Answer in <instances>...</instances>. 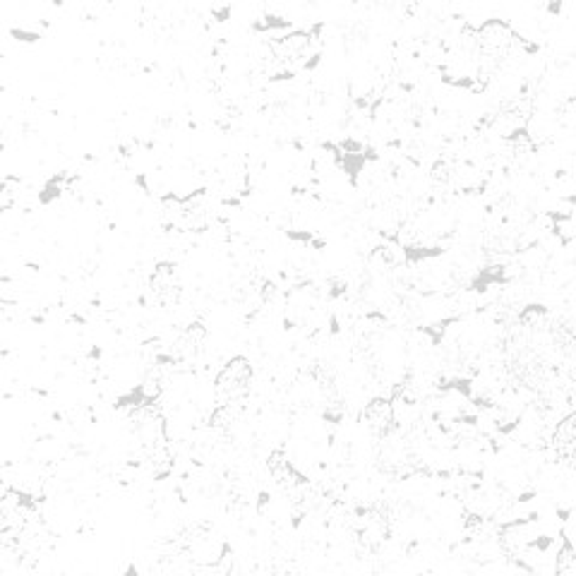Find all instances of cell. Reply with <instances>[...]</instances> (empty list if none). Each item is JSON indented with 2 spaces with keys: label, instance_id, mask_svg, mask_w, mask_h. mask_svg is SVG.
I'll return each instance as SVG.
<instances>
[{
  "label": "cell",
  "instance_id": "cell-8",
  "mask_svg": "<svg viewBox=\"0 0 576 576\" xmlns=\"http://www.w3.org/2000/svg\"><path fill=\"white\" fill-rule=\"evenodd\" d=\"M207 339V327L202 322H190L185 327V332L180 334V339L176 344V351L180 358H195L202 351V344Z\"/></svg>",
  "mask_w": 576,
  "mask_h": 576
},
{
  "label": "cell",
  "instance_id": "cell-10",
  "mask_svg": "<svg viewBox=\"0 0 576 576\" xmlns=\"http://www.w3.org/2000/svg\"><path fill=\"white\" fill-rule=\"evenodd\" d=\"M430 178L435 185H449L454 180V166L447 159H437L432 170H430Z\"/></svg>",
  "mask_w": 576,
  "mask_h": 576
},
{
  "label": "cell",
  "instance_id": "cell-4",
  "mask_svg": "<svg viewBox=\"0 0 576 576\" xmlns=\"http://www.w3.org/2000/svg\"><path fill=\"white\" fill-rule=\"evenodd\" d=\"M514 39H517V34L504 20H488V22H483L478 27V48L476 51L483 58L497 60L510 51Z\"/></svg>",
  "mask_w": 576,
  "mask_h": 576
},
{
  "label": "cell",
  "instance_id": "cell-3",
  "mask_svg": "<svg viewBox=\"0 0 576 576\" xmlns=\"http://www.w3.org/2000/svg\"><path fill=\"white\" fill-rule=\"evenodd\" d=\"M319 31V27H315L312 31L308 30H293L284 34L279 39L269 41V53H272L274 63L279 65H293L298 60H303L310 53V46L315 41V34Z\"/></svg>",
  "mask_w": 576,
  "mask_h": 576
},
{
  "label": "cell",
  "instance_id": "cell-6",
  "mask_svg": "<svg viewBox=\"0 0 576 576\" xmlns=\"http://www.w3.org/2000/svg\"><path fill=\"white\" fill-rule=\"evenodd\" d=\"M553 449L560 464L576 473V414L567 415L564 421L557 423L553 432Z\"/></svg>",
  "mask_w": 576,
  "mask_h": 576
},
{
  "label": "cell",
  "instance_id": "cell-12",
  "mask_svg": "<svg viewBox=\"0 0 576 576\" xmlns=\"http://www.w3.org/2000/svg\"><path fill=\"white\" fill-rule=\"evenodd\" d=\"M265 22L262 24H255V30H291V20H284V17H274V15H266L262 17Z\"/></svg>",
  "mask_w": 576,
  "mask_h": 576
},
{
  "label": "cell",
  "instance_id": "cell-11",
  "mask_svg": "<svg viewBox=\"0 0 576 576\" xmlns=\"http://www.w3.org/2000/svg\"><path fill=\"white\" fill-rule=\"evenodd\" d=\"M233 406L236 404H222L219 408H214V414L209 415V425L212 428H226L233 421Z\"/></svg>",
  "mask_w": 576,
  "mask_h": 576
},
{
  "label": "cell",
  "instance_id": "cell-1",
  "mask_svg": "<svg viewBox=\"0 0 576 576\" xmlns=\"http://www.w3.org/2000/svg\"><path fill=\"white\" fill-rule=\"evenodd\" d=\"M252 362L245 358V355H236L231 358L214 380V394L223 404H238L243 401L248 394H250L252 387Z\"/></svg>",
  "mask_w": 576,
  "mask_h": 576
},
{
  "label": "cell",
  "instance_id": "cell-13",
  "mask_svg": "<svg viewBox=\"0 0 576 576\" xmlns=\"http://www.w3.org/2000/svg\"><path fill=\"white\" fill-rule=\"evenodd\" d=\"M276 293H279L276 284H274V281H265V284H262V288H259V303L262 305L272 303L274 298H276Z\"/></svg>",
  "mask_w": 576,
  "mask_h": 576
},
{
  "label": "cell",
  "instance_id": "cell-5",
  "mask_svg": "<svg viewBox=\"0 0 576 576\" xmlns=\"http://www.w3.org/2000/svg\"><path fill=\"white\" fill-rule=\"evenodd\" d=\"M362 423L368 425V430L377 437H389L392 430L397 428L394 425V404L392 399H384V397H377L370 404H365L362 408Z\"/></svg>",
  "mask_w": 576,
  "mask_h": 576
},
{
  "label": "cell",
  "instance_id": "cell-2",
  "mask_svg": "<svg viewBox=\"0 0 576 576\" xmlns=\"http://www.w3.org/2000/svg\"><path fill=\"white\" fill-rule=\"evenodd\" d=\"M149 293L163 308H173L180 303L183 284H180L176 262H156L154 272L149 276Z\"/></svg>",
  "mask_w": 576,
  "mask_h": 576
},
{
  "label": "cell",
  "instance_id": "cell-9",
  "mask_svg": "<svg viewBox=\"0 0 576 576\" xmlns=\"http://www.w3.org/2000/svg\"><path fill=\"white\" fill-rule=\"evenodd\" d=\"M574 569H576V550L572 547V543L564 538L562 540V550L557 553V564H554V572L564 574V572H574Z\"/></svg>",
  "mask_w": 576,
  "mask_h": 576
},
{
  "label": "cell",
  "instance_id": "cell-7",
  "mask_svg": "<svg viewBox=\"0 0 576 576\" xmlns=\"http://www.w3.org/2000/svg\"><path fill=\"white\" fill-rule=\"evenodd\" d=\"M266 471L272 473V478L279 483L281 488H296V485H305L308 480H305V476H301V473L291 466V461L286 458V454L281 449L272 451L269 454V458H266Z\"/></svg>",
  "mask_w": 576,
  "mask_h": 576
}]
</instances>
